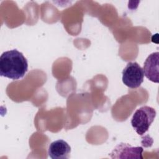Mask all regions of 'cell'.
<instances>
[{"label": "cell", "instance_id": "obj_3", "mask_svg": "<svg viewBox=\"0 0 159 159\" xmlns=\"http://www.w3.org/2000/svg\"><path fill=\"white\" fill-rule=\"evenodd\" d=\"M143 68L138 63L129 62L122 71V82L130 88L139 87L143 81Z\"/></svg>", "mask_w": 159, "mask_h": 159}, {"label": "cell", "instance_id": "obj_4", "mask_svg": "<svg viewBox=\"0 0 159 159\" xmlns=\"http://www.w3.org/2000/svg\"><path fill=\"white\" fill-rule=\"evenodd\" d=\"M143 149L141 147H132L128 143L118 144L111 153L112 158H143Z\"/></svg>", "mask_w": 159, "mask_h": 159}, {"label": "cell", "instance_id": "obj_1", "mask_svg": "<svg viewBox=\"0 0 159 159\" xmlns=\"http://www.w3.org/2000/svg\"><path fill=\"white\" fill-rule=\"evenodd\" d=\"M28 70V62L23 54L16 49L4 52L0 57V75L2 76L19 80Z\"/></svg>", "mask_w": 159, "mask_h": 159}, {"label": "cell", "instance_id": "obj_5", "mask_svg": "<svg viewBox=\"0 0 159 159\" xmlns=\"http://www.w3.org/2000/svg\"><path fill=\"white\" fill-rule=\"evenodd\" d=\"M158 60L159 53L153 52L149 55L143 63V73L150 81L158 83Z\"/></svg>", "mask_w": 159, "mask_h": 159}, {"label": "cell", "instance_id": "obj_6", "mask_svg": "<svg viewBox=\"0 0 159 159\" xmlns=\"http://www.w3.org/2000/svg\"><path fill=\"white\" fill-rule=\"evenodd\" d=\"M70 146L61 139L52 142L48 150V154L52 159H68L70 158Z\"/></svg>", "mask_w": 159, "mask_h": 159}, {"label": "cell", "instance_id": "obj_2", "mask_svg": "<svg viewBox=\"0 0 159 159\" xmlns=\"http://www.w3.org/2000/svg\"><path fill=\"white\" fill-rule=\"evenodd\" d=\"M156 114L155 109L148 106L137 109L132 116L131 124L137 134L143 135L148 130Z\"/></svg>", "mask_w": 159, "mask_h": 159}]
</instances>
